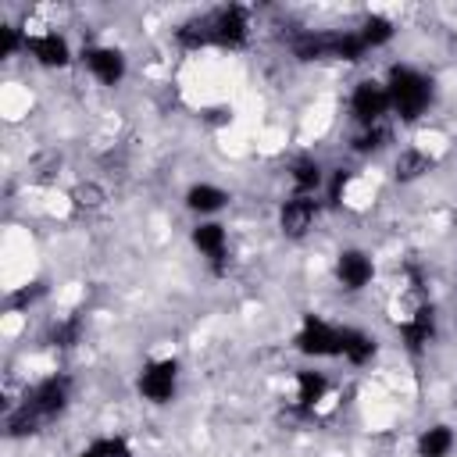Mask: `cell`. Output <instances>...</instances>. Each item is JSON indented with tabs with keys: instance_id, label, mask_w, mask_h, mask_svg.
Listing matches in <instances>:
<instances>
[{
	"instance_id": "6da1fadb",
	"label": "cell",
	"mask_w": 457,
	"mask_h": 457,
	"mask_svg": "<svg viewBox=\"0 0 457 457\" xmlns=\"http://www.w3.org/2000/svg\"><path fill=\"white\" fill-rule=\"evenodd\" d=\"M75 403V375L64 368H54L39 378H32L18 400L4 411V436L7 439H32L57 425Z\"/></svg>"
},
{
	"instance_id": "30bf717a",
	"label": "cell",
	"mask_w": 457,
	"mask_h": 457,
	"mask_svg": "<svg viewBox=\"0 0 457 457\" xmlns=\"http://www.w3.org/2000/svg\"><path fill=\"white\" fill-rule=\"evenodd\" d=\"M25 57L43 71H68L71 64H79V50L54 25H25Z\"/></svg>"
},
{
	"instance_id": "7402d4cb",
	"label": "cell",
	"mask_w": 457,
	"mask_h": 457,
	"mask_svg": "<svg viewBox=\"0 0 457 457\" xmlns=\"http://www.w3.org/2000/svg\"><path fill=\"white\" fill-rule=\"evenodd\" d=\"M43 296H46V286H43L39 278H32V282H25V286H11V289H7V311H11V314H25V311H32Z\"/></svg>"
},
{
	"instance_id": "7c38bea8",
	"label": "cell",
	"mask_w": 457,
	"mask_h": 457,
	"mask_svg": "<svg viewBox=\"0 0 457 457\" xmlns=\"http://www.w3.org/2000/svg\"><path fill=\"white\" fill-rule=\"evenodd\" d=\"M332 393H336L332 375L314 368V364H303L289 375V411L300 414V418L321 414L332 403Z\"/></svg>"
},
{
	"instance_id": "7a4b0ae2",
	"label": "cell",
	"mask_w": 457,
	"mask_h": 457,
	"mask_svg": "<svg viewBox=\"0 0 457 457\" xmlns=\"http://www.w3.org/2000/svg\"><path fill=\"white\" fill-rule=\"evenodd\" d=\"M171 39L179 50L186 54H200V50H246L253 39V14L243 4H221V7H207L189 14L186 21H179L171 29Z\"/></svg>"
},
{
	"instance_id": "d4e9b609",
	"label": "cell",
	"mask_w": 457,
	"mask_h": 457,
	"mask_svg": "<svg viewBox=\"0 0 457 457\" xmlns=\"http://www.w3.org/2000/svg\"><path fill=\"white\" fill-rule=\"evenodd\" d=\"M71 457H100V450H96V446H93V439H89V443H82V446H79Z\"/></svg>"
},
{
	"instance_id": "3957f363",
	"label": "cell",
	"mask_w": 457,
	"mask_h": 457,
	"mask_svg": "<svg viewBox=\"0 0 457 457\" xmlns=\"http://www.w3.org/2000/svg\"><path fill=\"white\" fill-rule=\"evenodd\" d=\"M382 82H386V93H389L393 121H400V125H421L432 114L436 100H439L436 79L414 61H393L382 71Z\"/></svg>"
},
{
	"instance_id": "52a82bcc",
	"label": "cell",
	"mask_w": 457,
	"mask_h": 457,
	"mask_svg": "<svg viewBox=\"0 0 457 457\" xmlns=\"http://www.w3.org/2000/svg\"><path fill=\"white\" fill-rule=\"evenodd\" d=\"M346 118L353 129H371V125L393 121V107H389V93H386L382 75L353 79V86L346 89Z\"/></svg>"
},
{
	"instance_id": "ffe728a7",
	"label": "cell",
	"mask_w": 457,
	"mask_h": 457,
	"mask_svg": "<svg viewBox=\"0 0 457 457\" xmlns=\"http://www.w3.org/2000/svg\"><path fill=\"white\" fill-rule=\"evenodd\" d=\"M353 29H357V36H361V43L368 46V54H378V50H386L393 39H396V21L389 18V14H382V11H364L357 21H353Z\"/></svg>"
},
{
	"instance_id": "8992f818",
	"label": "cell",
	"mask_w": 457,
	"mask_h": 457,
	"mask_svg": "<svg viewBox=\"0 0 457 457\" xmlns=\"http://www.w3.org/2000/svg\"><path fill=\"white\" fill-rule=\"evenodd\" d=\"M439 339V314H436V303L425 296H407V311L396 318V343L407 357H425Z\"/></svg>"
},
{
	"instance_id": "ba28073f",
	"label": "cell",
	"mask_w": 457,
	"mask_h": 457,
	"mask_svg": "<svg viewBox=\"0 0 457 457\" xmlns=\"http://www.w3.org/2000/svg\"><path fill=\"white\" fill-rule=\"evenodd\" d=\"M375 278H378V261H375V253L368 246L346 243V246L336 250V257H332V282H336V289L343 296L368 293L375 286Z\"/></svg>"
},
{
	"instance_id": "603a6c76",
	"label": "cell",
	"mask_w": 457,
	"mask_h": 457,
	"mask_svg": "<svg viewBox=\"0 0 457 457\" xmlns=\"http://www.w3.org/2000/svg\"><path fill=\"white\" fill-rule=\"evenodd\" d=\"M18 54H25V25L4 21L0 25V61H11Z\"/></svg>"
},
{
	"instance_id": "cb8c5ba5",
	"label": "cell",
	"mask_w": 457,
	"mask_h": 457,
	"mask_svg": "<svg viewBox=\"0 0 457 457\" xmlns=\"http://www.w3.org/2000/svg\"><path fill=\"white\" fill-rule=\"evenodd\" d=\"M104 200H107V193H104V186L100 182H79L75 189H71V204L79 207V211H96V207H104Z\"/></svg>"
},
{
	"instance_id": "9a60e30c",
	"label": "cell",
	"mask_w": 457,
	"mask_h": 457,
	"mask_svg": "<svg viewBox=\"0 0 457 457\" xmlns=\"http://www.w3.org/2000/svg\"><path fill=\"white\" fill-rule=\"evenodd\" d=\"M228 204H232V193L214 179H193L182 189V207H186V214H193V221L218 218Z\"/></svg>"
},
{
	"instance_id": "5bb4252c",
	"label": "cell",
	"mask_w": 457,
	"mask_h": 457,
	"mask_svg": "<svg viewBox=\"0 0 457 457\" xmlns=\"http://www.w3.org/2000/svg\"><path fill=\"white\" fill-rule=\"evenodd\" d=\"M325 182H328V164L318 154L300 150L286 161V189L293 196H325Z\"/></svg>"
},
{
	"instance_id": "4fadbf2b",
	"label": "cell",
	"mask_w": 457,
	"mask_h": 457,
	"mask_svg": "<svg viewBox=\"0 0 457 457\" xmlns=\"http://www.w3.org/2000/svg\"><path fill=\"white\" fill-rule=\"evenodd\" d=\"M79 68L100 86V89H118L129 79V54L118 43H82L79 46Z\"/></svg>"
},
{
	"instance_id": "d6986e66",
	"label": "cell",
	"mask_w": 457,
	"mask_h": 457,
	"mask_svg": "<svg viewBox=\"0 0 457 457\" xmlns=\"http://www.w3.org/2000/svg\"><path fill=\"white\" fill-rule=\"evenodd\" d=\"M82 339H86V314L82 311H61V314H54L50 325H46V332H43V343L50 350H57V353L75 350Z\"/></svg>"
},
{
	"instance_id": "5b68a950",
	"label": "cell",
	"mask_w": 457,
	"mask_h": 457,
	"mask_svg": "<svg viewBox=\"0 0 457 457\" xmlns=\"http://www.w3.org/2000/svg\"><path fill=\"white\" fill-rule=\"evenodd\" d=\"M339 343H343V321H332L325 314H300V325L289 336V346L296 357H303L307 364L318 361H339Z\"/></svg>"
},
{
	"instance_id": "9c48e42d",
	"label": "cell",
	"mask_w": 457,
	"mask_h": 457,
	"mask_svg": "<svg viewBox=\"0 0 457 457\" xmlns=\"http://www.w3.org/2000/svg\"><path fill=\"white\" fill-rule=\"evenodd\" d=\"M325 211H328L325 196H293V193H286L278 200V207H275V228H278L282 239L303 243V239H311L318 232Z\"/></svg>"
},
{
	"instance_id": "e0dca14e",
	"label": "cell",
	"mask_w": 457,
	"mask_h": 457,
	"mask_svg": "<svg viewBox=\"0 0 457 457\" xmlns=\"http://www.w3.org/2000/svg\"><path fill=\"white\" fill-rule=\"evenodd\" d=\"M414 457H453L457 453V425L453 421H425L411 439Z\"/></svg>"
},
{
	"instance_id": "8fae6325",
	"label": "cell",
	"mask_w": 457,
	"mask_h": 457,
	"mask_svg": "<svg viewBox=\"0 0 457 457\" xmlns=\"http://www.w3.org/2000/svg\"><path fill=\"white\" fill-rule=\"evenodd\" d=\"M189 246L211 275H218V278L228 275V268H232V232L221 218L193 221L189 225Z\"/></svg>"
},
{
	"instance_id": "44dd1931",
	"label": "cell",
	"mask_w": 457,
	"mask_h": 457,
	"mask_svg": "<svg viewBox=\"0 0 457 457\" xmlns=\"http://www.w3.org/2000/svg\"><path fill=\"white\" fill-rule=\"evenodd\" d=\"M346 146H350L353 157H378V154H386L393 146V121L371 125V129H353Z\"/></svg>"
},
{
	"instance_id": "2e32d148",
	"label": "cell",
	"mask_w": 457,
	"mask_h": 457,
	"mask_svg": "<svg viewBox=\"0 0 457 457\" xmlns=\"http://www.w3.org/2000/svg\"><path fill=\"white\" fill-rule=\"evenodd\" d=\"M436 164H439V154L428 150V143H407V146H400L393 154V179L400 186H414L425 175H432Z\"/></svg>"
},
{
	"instance_id": "ac0fdd59",
	"label": "cell",
	"mask_w": 457,
	"mask_h": 457,
	"mask_svg": "<svg viewBox=\"0 0 457 457\" xmlns=\"http://www.w3.org/2000/svg\"><path fill=\"white\" fill-rule=\"evenodd\" d=\"M378 357V336L364 325L343 321V343H339V361L346 368H368Z\"/></svg>"
},
{
	"instance_id": "277c9868",
	"label": "cell",
	"mask_w": 457,
	"mask_h": 457,
	"mask_svg": "<svg viewBox=\"0 0 457 457\" xmlns=\"http://www.w3.org/2000/svg\"><path fill=\"white\" fill-rule=\"evenodd\" d=\"M182 357L179 353H154L136 371V396L146 407H171L182 393Z\"/></svg>"
}]
</instances>
